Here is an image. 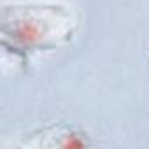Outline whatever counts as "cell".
Segmentation results:
<instances>
[{
	"label": "cell",
	"instance_id": "obj_1",
	"mask_svg": "<svg viewBox=\"0 0 149 149\" xmlns=\"http://www.w3.org/2000/svg\"><path fill=\"white\" fill-rule=\"evenodd\" d=\"M4 42L16 51L46 49L72 33V14L58 6H14L4 11Z\"/></svg>",
	"mask_w": 149,
	"mask_h": 149
}]
</instances>
